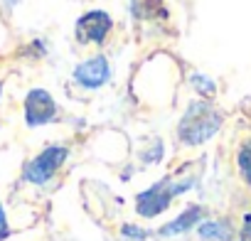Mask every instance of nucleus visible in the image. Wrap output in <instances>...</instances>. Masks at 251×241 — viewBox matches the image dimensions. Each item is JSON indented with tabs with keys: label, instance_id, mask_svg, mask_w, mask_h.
<instances>
[{
	"label": "nucleus",
	"instance_id": "3",
	"mask_svg": "<svg viewBox=\"0 0 251 241\" xmlns=\"http://www.w3.org/2000/svg\"><path fill=\"white\" fill-rule=\"evenodd\" d=\"M67 155H69L67 145H47L40 155H35V158L25 165L23 177H25L27 182H32V185H47V182L57 175V170L64 165Z\"/></svg>",
	"mask_w": 251,
	"mask_h": 241
},
{
	"label": "nucleus",
	"instance_id": "15",
	"mask_svg": "<svg viewBox=\"0 0 251 241\" xmlns=\"http://www.w3.org/2000/svg\"><path fill=\"white\" fill-rule=\"evenodd\" d=\"M0 96H3V84H0Z\"/></svg>",
	"mask_w": 251,
	"mask_h": 241
},
{
	"label": "nucleus",
	"instance_id": "11",
	"mask_svg": "<svg viewBox=\"0 0 251 241\" xmlns=\"http://www.w3.org/2000/svg\"><path fill=\"white\" fill-rule=\"evenodd\" d=\"M121 236L128 239V241H146L151 236V231H146L143 226H136V224H123L121 226Z\"/></svg>",
	"mask_w": 251,
	"mask_h": 241
},
{
	"label": "nucleus",
	"instance_id": "13",
	"mask_svg": "<svg viewBox=\"0 0 251 241\" xmlns=\"http://www.w3.org/2000/svg\"><path fill=\"white\" fill-rule=\"evenodd\" d=\"M10 236V226H8V217H5V207L0 202V241H5Z\"/></svg>",
	"mask_w": 251,
	"mask_h": 241
},
{
	"label": "nucleus",
	"instance_id": "9",
	"mask_svg": "<svg viewBox=\"0 0 251 241\" xmlns=\"http://www.w3.org/2000/svg\"><path fill=\"white\" fill-rule=\"evenodd\" d=\"M131 13L138 20H148V18L165 15V5H163V0H133V3H131Z\"/></svg>",
	"mask_w": 251,
	"mask_h": 241
},
{
	"label": "nucleus",
	"instance_id": "7",
	"mask_svg": "<svg viewBox=\"0 0 251 241\" xmlns=\"http://www.w3.org/2000/svg\"><path fill=\"white\" fill-rule=\"evenodd\" d=\"M202 217H204V209L202 207H197V204H192V207H187L177 219H173L170 224H165L158 234L160 236H175V234H185V231H190L192 226H200V221H202Z\"/></svg>",
	"mask_w": 251,
	"mask_h": 241
},
{
	"label": "nucleus",
	"instance_id": "2",
	"mask_svg": "<svg viewBox=\"0 0 251 241\" xmlns=\"http://www.w3.org/2000/svg\"><path fill=\"white\" fill-rule=\"evenodd\" d=\"M192 185H195L192 177L185 180V182H173L170 177H165V180L151 185L148 190H143V192L136 197V212H138L141 217H148V219H151V217H158V214H163V212L170 207L173 197L182 194V192L190 190Z\"/></svg>",
	"mask_w": 251,
	"mask_h": 241
},
{
	"label": "nucleus",
	"instance_id": "10",
	"mask_svg": "<svg viewBox=\"0 0 251 241\" xmlns=\"http://www.w3.org/2000/svg\"><path fill=\"white\" fill-rule=\"evenodd\" d=\"M236 165H239V172H241L244 182L251 185V141L239 148V153H236Z\"/></svg>",
	"mask_w": 251,
	"mask_h": 241
},
{
	"label": "nucleus",
	"instance_id": "8",
	"mask_svg": "<svg viewBox=\"0 0 251 241\" xmlns=\"http://www.w3.org/2000/svg\"><path fill=\"white\" fill-rule=\"evenodd\" d=\"M197 234H200L202 241H231V236H234L229 221H224V219H217V221H200Z\"/></svg>",
	"mask_w": 251,
	"mask_h": 241
},
{
	"label": "nucleus",
	"instance_id": "5",
	"mask_svg": "<svg viewBox=\"0 0 251 241\" xmlns=\"http://www.w3.org/2000/svg\"><path fill=\"white\" fill-rule=\"evenodd\" d=\"M54 118H57V103H54L52 94L45 91V89H32L25 96V120H27V126L37 128V126H45Z\"/></svg>",
	"mask_w": 251,
	"mask_h": 241
},
{
	"label": "nucleus",
	"instance_id": "14",
	"mask_svg": "<svg viewBox=\"0 0 251 241\" xmlns=\"http://www.w3.org/2000/svg\"><path fill=\"white\" fill-rule=\"evenodd\" d=\"M239 239H241V241H251V214H246V217H244V224H241Z\"/></svg>",
	"mask_w": 251,
	"mask_h": 241
},
{
	"label": "nucleus",
	"instance_id": "12",
	"mask_svg": "<svg viewBox=\"0 0 251 241\" xmlns=\"http://www.w3.org/2000/svg\"><path fill=\"white\" fill-rule=\"evenodd\" d=\"M192 84H195V86H197V91H202V94H214V91H217L214 81H212V79H207L204 74H192Z\"/></svg>",
	"mask_w": 251,
	"mask_h": 241
},
{
	"label": "nucleus",
	"instance_id": "4",
	"mask_svg": "<svg viewBox=\"0 0 251 241\" xmlns=\"http://www.w3.org/2000/svg\"><path fill=\"white\" fill-rule=\"evenodd\" d=\"M111 30L113 20L103 10H89L76 20V40L81 45H103Z\"/></svg>",
	"mask_w": 251,
	"mask_h": 241
},
{
	"label": "nucleus",
	"instance_id": "6",
	"mask_svg": "<svg viewBox=\"0 0 251 241\" xmlns=\"http://www.w3.org/2000/svg\"><path fill=\"white\" fill-rule=\"evenodd\" d=\"M108 79H111V64H108V59L103 54L89 57L81 64H76V69H74V81L79 86L89 89V91L101 89Z\"/></svg>",
	"mask_w": 251,
	"mask_h": 241
},
{
	"label": "nucleus",
	"instance_id": "1",
	"mask_svg": "<svg viewBox=\"0 0 251 241\" xmlns=\"http://www.w3.org/2000/svg\"><path fill=\"white\" fill-rule=\"evenodd\" d=\"M222 126V113L209 101H195L177 123V138L185 145L207 143Z\"/></svg>",
	"mask_w": 251,
	"mask_h": 241
}]
</instances>
